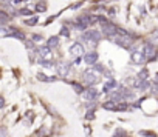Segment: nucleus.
<instances>
[{
	"instance_id": "1",
	"label": "nucleus",
	"mask_w": 158,
	"mask_h": 137,
	"mask_svg": "<svg viewBox=\"0 0 158 137\" xmlns=\"http://www.w3.org/2000/svg\"><path fill=\"white\" fill-rule=\"evenodd\" d=\"M115 40H116V43L119 45V46H123L124 50H130L133 46V43H135L133 36H116Z\"/></svg>"
},
{
	"instance_id": "2",
	"label": "nucleus",
	"mask_w": 158,
	"mask_h": 137,
	"mask_svg": "<svg viewBox=\"0 0 158 137\" xmlns=\"http://www.w3.org/2000/svg\"><path fill=\"white\" fill-rule=\"evenodd\" d=\"M82 77H84V83L87 85V86H93V85H96L98 83V74L96 73H93L92 70H87L84 74H82Z\"/></svg>"
},
{
	"instance_id": "3",
	"label": "nucleus",
	"mask_w": 158,
	"mask_h": 137,
	"mask_svg": "<svg viewBox=\"0 0 158 137\" xmlns=\"http://www.w3.org/2000/svg\"><path fill=\"white\" fill-rule=\"evenodd\" d=\"M101 28H102V31H104V34H105L107 37H116V36H118V26L112 25L110 22L101 25Z\"/></svg>"
},
{
	"instance_id": "4",
	"label": "nucleus",
	"mask_w": 158,
	"mask_h": 137,
	"mask_svg": "<svg viewBox=\"0 0 158 137\" xmlns=\"http://www.w3.org/2000/svg\"><path fill=\"white\" fill-rule=\"evenodd\" d=\"M82 96H84V99L88 100V102H95V100L99 97V93H98L95 88H90V89H85V91H84Z\"/></svg>"
},
{
	"instance_id": "5",
	"label": "nucleus",
	"mask_w": 158,
	"mask_h": 137,
	"mask_svg": "<svg viewBox=\"0 0 158 137\" xmlns=\"http://www.w3.org/2000/svg\"><path fill=\"white\" fill-rule=\"evenodd\" d=\"M144 56L147 60H153L156 57V51H155V46L152 43H146L144 45Z\"/></svg>"
},
{
	"instance_id": "6",
	"label": "nucleus",
	"mask_w": 158,
	"mask_h": 137,
	"mask_svg": "<svg viewBox=\"0 0 158 137\" xmlns=\"http://www.w3.org/2000/svg\"><path fill=\"white\" fill-rule=\"evenodd\" d=\"M82 60L85 65H95V63H98V53H95V51L87 53V54H84Z\"/></svg>"
},
{
	"instance_id": "7",
	"label": "nucleus",
	"mask_w": 158,
	"mask_h": 137,
	"mask_svg": "<svg viewBox=\"0 0 158 137\" xmlns=\"http://www.w3.org/2000/svg\"><path fill=\"white\" fill-rule=\"evenodd\" d=\"M70 54L73 56V57H81L82 54H84V46L81 43H73L72 46H70Z\"/></svg>"
},
{
	"instance_id": "8",
	"label": "nucleus",
	"mask_w": 158,
	"mask_h": 137,
	"mask_svg": "<svg viewBox=\"0 0 158 137\" xmlns=\"http://www.w3.org/2000/svg\"><path fill=\"white\" fill-rule=\"evenodd\" d=\"M132 62H135V63H137V65H141V63H144V60H146V56H144V53L143 51H133L132 53Z\"/></svg>"
},
{
	"instance_id": "9",
	"label": "nucleus",
	"mask_w": 158,
	"mask_h": 137,
	"mask_svg": "<svg viewBox=\"0 0 158 137\" xmlns=\"http://www.w3.org/2000/svg\"><path fill=\"white\" fill-rule=\"evenodd\" d=\"M39 54H40V60H51V48H48V46L40 48Z\"/></svg>"
},
{
	"instance_id": "10",
	"label": "nucleus",
	"mask_w": 158,
	"mask_h": 137,
	"mask_svg": "<svg viewBox=\"0 0 158 137\" xmlns=\"http://www.w3.org/2000/svg\"><path fill=\"white\" fill-rule=\"evenodd\" d=\"M68 71H70V63H67V62H61V63H59V66H57V73H59L62 77H65Z\"/></svg>"
},
{
	"instance_id": "11",
	"label": "nucleus",
	"mask_w": 158,
	"mask_h": 137,
	"mask_svg": "<svg viewBox=\"0 0 158 137\" xmlns=\"http://www.w3.org/2000/svg\"><path fill=\"white\" fill-rule=\"evenodd\" d=\"M116 86V82H115V79H108L105 83H104V88H102V91L104 93H110L112 89H113Z\"/></svg>"
},
{
	"instance_id": "12",
	"label": "nucleus",
	"mask_w": 158,
	"mask_h": 137,
	"mask_svg": "<svg viewBox=\"0 0 158 137\" xmlns=\"http://www.w3.org/2000/svg\"><path fill=\"white\" fill-rule=\"evenodd\" d=\"M57 45H59V37H57V36L50 37V39H48V42H47V46H48V48H56Z\"/></svg>"
},
{
	"instance_id": "13",
	"label": "nucleus",
	"mask_w": 158,
	"mask_h": 137,
	"mask_svg": "<svg viewBox=\"0 0 158 137\" xmlns=\"http://www.w3.org/2000/svg\"><path fill=\"white\" fill-rule=\"evenodd\" d=\"M116 106H118V105H115V102H113V100H107V102L102 105V108H104V109H110V111H115V109H116Z\"/></svg>"
},
{
	"instance_id": "14",
	"label": "nucleus",
	"mask_w": 158,
	"mask_h": 137,
	"mask_svg": "<svg viewBox=\"0 0 158 137\" xmlns=\"http://www.w3.org/2000/svg\"><path fill=\"white\" fill-rule=\"evenodd\" d=\"M72 86H73V89L76 91L78 94H84V91H85V89H84V86H82L81 83H78V82H73V83H72Z\"/></svg>"
},
{
	"instance_id": "15",
	"label": "nucleus",
	"mask_w": 158,
	"mask_h": 137,
	"mask_svg": "<svg viewBox=\"0 0 158 137\" xmlns=\"http://www.w3.org/2000/svg\"><path fill=\"white\" fill-rule=\"evenodd\" d=\"M9 19H11V17H9L8 12H5L3 9H0V23H6Z\"/></svg>"
},
{
	"instance_id": "16",
	"label": "nucleus",
	"mask_w": 158,
	"mask_h": 137,
	"mask_svg": "<svg viewBox=\"0 0 158 137\" xmlns=\"http://www.w3.org/2000/svg\"><path fill=\"white\" fill-rule=\"evenodd\" d=\"M37 79H39V80H42V82H54V80H56V77H47V76L42 74V73H39V74H37Z\"/></svg>"
},
{
	"instance_id": "17",
	"label": "nucleus",
	"mask_w": 158,
	"mask_h": 137,
	"mask_svg": "<svg viewBox=\"0 0 158 137\" xmlns=\"http://www.w3.org/2000/svg\"><path fill=\"white\" fill-rule=\"evenodd\" d=\"M92 71H93V73H104L105 70H104V66H102V65L95 63V65H93V68H92Z\"/></svg>"
},
{
	"instance_id": "18",
	"label": "nucleus",
	"mask_w": 158,
	"mask_h": 137,
	"mask_svg": "<svg viewBox=\"0 0 158 137\" xmlns=\"http://www.w3.org/2000/svg\"><path fill=\"white\" fill-rule=\"evenodd\" d=\"M39 63H40V65H43L45 68H53V65H54L51 60H39Z\"/></svg>"
},
{
	"instance_id": "19",
	"label": "nucleus",
	"mask_w": 158,
	"mask_h": 137,
	"mask_svg": "<svg viewBox=\"0 0 158 137\" xmlns=\"http://www.w3.org/2000/svg\"><path fill=\"white\" fill-rule=\"evenodd\" d=\"M37 20H39L37 17H31V19H27V20H25V23H27V25H36Z\"/></svg>"
},
{
	"instance_id": "20",
	"label": "nucleus",
	"mask_w": 158,
	"mask_h": 137,
	"mask_svg": "<svg viewBox=\"0 0 158 137\" xmlns=\"http://www.w3.org/2000/svg\"><path fill=\"white\" fill-rule=\"evenodd\" d=\"M149 86H150V82L146 79V80H143V83H141V88H140V89L146 91V89H149Z\"/></svg>"
},
{
	"instance_id": "21",
	"label": "nucleus",
	"mask_w": 158,
	"mask_h": 137,
	"mask_svg": "<svg viewBox=\"0 0 158 137\" xmlns=\"http://www.w3.org/2000/svg\"><path fill=\"white\" fill-rule=\"evenodd\" d=\"M45 9H47L45 3H37V5H36V11H39V12H43Z\"/></svg>"
},
{
	"instance_id": "22",
	"label": "nucleus",
	"mask_w": 158,
	"mask_h": 137,
	"mask_svg": "<svg viewBox=\"0 0 158 137\" xmlns=\"http://www.w3.org/2000/svg\"><path fill=\"white\" fill-rule=\"evenodd\" d=\"M116 109H119V111H124V109H127V103H126V102H121V103L116 106Z\"/></svg>"
},
{
	"instance_id": "23",
	"label": "nucleus",
	"mask_w": 158,
	"mask_h": 137,
	"mask_svg": "<svg viewBox=\"0 0 158 137\" xmlns=\"http://www.w3.org/2000/svg\"><path fill=\"white\" fill-rule=\"evenodd\" d=\"M19 12H20L22 15H31V14H33V12H31L30 9H27V8H25V9H20Z\"/></svg>"
},
{
	"instance_id": "24",
	"label": "nucleus",
	"mask_w": 158,
	"mask_h": 137,
	"mask_svg": "<svg viewBox=\"0 0 158 137\" xmlns=\"http://www.w3.org/2000/svg\"><path fill=\"white\" fill-rule=\"evenodd\" d=\"M93 114H95V111H93V109H90V111L87 112V116H85V117H87V119H90V120H92V119L95 117V116H93Z\"/></svg>"
},
{
	"instance_id": "25",
	"label": "nucleus",
	"mask_w": 158,
	"mask_h": 137,
	"mask_svg": "<svg viewBox=\"0 0 158 137\" xmlns=\"http://www.w3.org/2000/svg\"><path fill=\"white\" fill-rule=\"evenodd\" d=\"M61 34H62V36H65V37H68V36H70L68 28H65V26H64V28H62V31H61Z\"/></svg>"
},
{
	"instance_id": "26",
	"label": "nucleus",
	"mask_w": 158,
	"mask_h": 137,
	"mask_svg": "<svg viewBox=\"0 0 158 137\" xmlns=\"http://www.w3.org/2000/svg\"><path fill=\"white\" fill-rule=\"evenodd\" d=\"M3 106H5V99L0 96V108H3Z\"/></svg>"
},
{
	"instance_id": "27",
	"label": "nucleus",
	"mask_w": 158,
	"mask_h": 137,
	"mask_svg": "<svg viewBox=\"0 0 158 137\" xmlns=\"http://www.w3.org/2000/svg\"><path fill=\"white\" fill-rule=\"evenodd\" d=\"M27 46H28V48H34V43L30 40V42H27Z\"/></svg>"
},
{
	"instance_id": "28",
	"label": "nucleus",
	"mask_w": 158,
	"mask_h": 137,
	"mask_svg": "<svg viewBox=\"0 0 158 137\" xmlns=\"http://www.w3.org/2000/svg\"><path fill=\"white\" fill-rule=\"evenodd\" d=\"M33 40L36 42V40H42V36H33Z\"/></svg>"
},
{
	"instance_id": "29",
	"label": "nucleus",
	"mask_w": 158,
	"mask_h": 137,
	"mask_svg": "<svg viewBox=\"0 0 158 137\" xmlns=\"http://www.w3.org/2000/svg\"><path fill=\"white\" fill-rule=\"evenodd\" d=\"M153 83H155V85L158 86V74H156V77H155V80H153Z\"/></svg>"
},
{
	"instance_id": "30",
	"label": "nucleus",
	"mask_w": 158,
	"mask_h": 137,
	"mask_svg": "<svg viewBox=\"0 0 158 137\" xmlns=\"http://www.w3.org/2000/svg\"><path fill=\"white\" fill-rule=\"evenodd\" d=\"M20 2H24V0H14V3H20Z\"/></svg>"
}]
</instances>
